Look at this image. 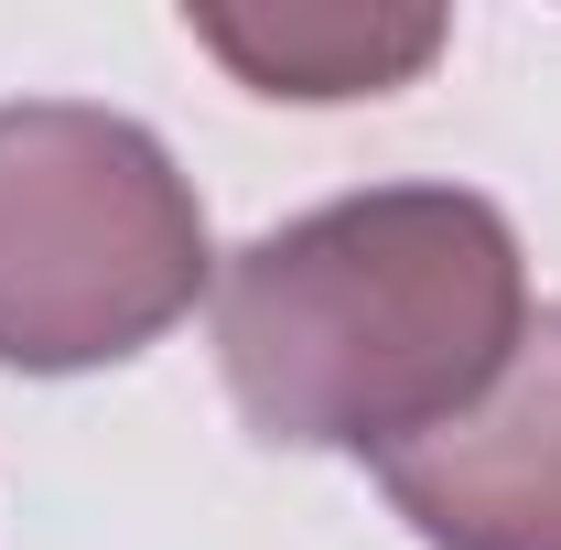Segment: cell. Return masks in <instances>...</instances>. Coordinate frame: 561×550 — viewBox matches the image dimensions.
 Listing matches in <instances>:
<instances>
[{
  "label": "cell",
  "instance_id": "277c9868",
  "mask_svg": "<svg viewBox=\"0 0 561 550\" xmlns=\"http://www.w3.org/2000/svg\"><path fill=\"white\" fill-rule=\"evenodd\" d=\"M184 33H195L238 87L291 98V108L389 98V87H411V76L454 44V22H443V11H411V0H260V11L195 0Z\"/></svg>",
  "mask_w": 561,
  "mask_h": 550
},
{
  "label": "cell",
  "instance_id": "6da1fadb",
  "mask_svg": "<svg viewBox=\"0 0 561 550\" xmlns=\"http://www.w3.org/2000/svg\"><path fill=\"white\" fill-rule=\"evenodd\" d=\"M529 335V249L476 184H367L216 271V378L280 454H367L465 421Z\"/></svg>",
  "mask_w": 561,
  "mask_h": 550
},
{
  "label": "cell",
  "instance_id": "7a4b0ae2",
  "mask_svg": "<svg viewBox=\"0 0 561 550\" xmlns=\"http://www.w3.org/2000/svg\"><path fill=\"white\" fill-rule=\"evenodd\" d=\"M216 291V238L162 130L87 98L0 108V367H130Z\"/></svg>",
  "mask_w": 561,
  "mask_h": 550
},
{
  "label": "cell",
  "instance_id": "3957f363",
  "mask_svg": "<svg viewBox=\"0 0 561 550\" xmlns=\"http://www.w3.org/2000/svg\"><path fill=\"white\" fill-rule=\"evenodd\" d=\"M378 496L421 550H561V302L529 313L518 356L465 421L378 465Z\"/></svg>",
  "mask_w": 561,
  "mask_h": 550
}]
</instances>
